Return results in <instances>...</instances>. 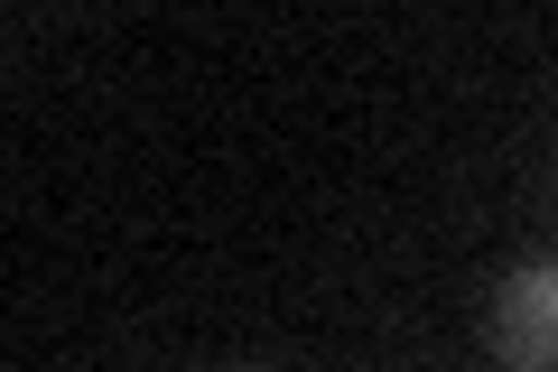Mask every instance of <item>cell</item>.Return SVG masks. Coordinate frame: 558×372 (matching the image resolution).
I'll use <instances>...</instances> for the list:
<instances>
[{
	"mask_svg": "<svg viewBox=\"0 0 558 372\" xmlns=\"http://www.w3.org/2000/svg\"><path fill=\"white\" fill-rule=\"evenodd\" d=\"M484 345L502 372H558V252L512 261L484 298Z\"/></svg>",
	"mask_w": 558,
	"mask_h": 372,
	"instance_id": "obj_1",
	"label": "cell"
},
{
	"mask_svg": "<svg viewBox=\"0 0 558 372\" xmlns=\"http://www.w3.org/2000/svg\"><path fill=\"white\" fill-rule=\"evenodd\" d=\"M242 372H260V363H242Z\"/></svg>",
	"mask_w": 558,
	"mask_h": 372,
	"instance_id": "obj_2",
	"label": "cell"
}]
</instances>
